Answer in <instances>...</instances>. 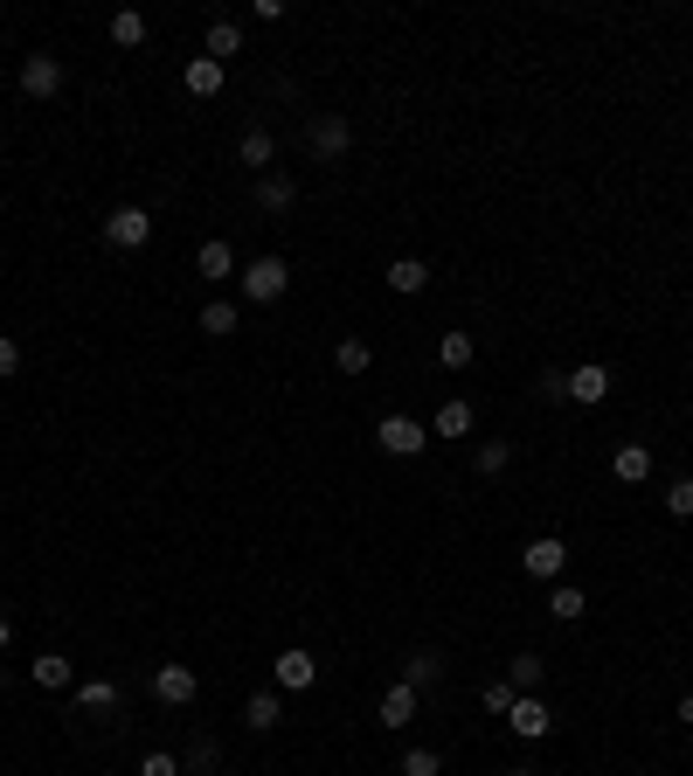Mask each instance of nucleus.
<instances>
[{
  "instance_id": "obj_1",
  "label": "nucleus",
  "mask_w": 693,
  "mask_h": 776,
  "mask_svg": "<svg viewBox=\"0 0 693 776\" xmlns=\"http://www.w3.org/2000/svg\"><path fill=\"white\" fill-rule=\"evenodd\" d=\"M285 292H292V263L285 257H250L243 263V298H250V306H277Z\"/></svg>"
},
{
  "instance_id": "obj_2",
  "label": "nucleus",
  "mask_w": 693,
  "mask_h": 776,
  "mask_svg": "<svg viewBox=\"0 0 693 776\" xmlns=\"http://www.w3.org/2000/svg\"><path fill=\"white\" fill-rule=\"evenodd\" d=\"M104 243H111V250H146V243H153V215L133 208V201L111 208V215H104Z\"/></svg>"
},
{
  "instance_id": "obj_3",
  "label": "nucleus",
  "mask_w": 693,
  "mask_h": 776,
  "mask_svg": "<svg viewBox=\"0 0 693 776\" xmlns=\"http://www.w3.org/2000/svg\"><path fill=\"white\" fill-rule=\"evenodd\" d=\"M347 146H354V125L341 119V111H320V119L306 125V153L312 160H341Z\"/></svg>"
},
{
  "instance_id": "obj_4",
  "label": "nucleus",
  "mask_w": 693,
  "mask_h": 776,
  "mask_svg": "<svg viewBox=\"0 0 693 776\" xmlns=\"http://www.w3.org/2000/svg\"><path fill=\"white\" fill-rule=\"evenodd\" d=\"M374 444H382L388 458H417V451L430 444V430L417 423V416H382V423H374Z\"/></svg>"
},
{
  "instance_id": "obj_5",
  "label": "nucleus",
  "mask_w": 693,
  "mask_h": 776,
  "mask_svg": "<svg viewBox=\"0 0 693 776\" xmlns=\"http://www.w3.org/2000/svg\"><path fill=\"white\" fill-rule=\"evenodd\" d=\"M520 569L541 576V582H561V569H569V541H561V534H534L528 555H520Z\"/></svg>"
},
{
  "instance_id": "obj_6",
  "label": "nucleus",
  "mask_w": 693,
  "mask_h": 776,
  "mask_svg": "<svg viewBox=\"0 0 693 776\" xmlns=\"http://www.w3.org/2000/svg\"><path fill=\"white\" fill-rule=\"evenodd\" d=\"M195 693H201L195 666H153V700L160 707H195Z\"/></svg>"
},
{
  "instance_id": "obj_7",
  "label": "nucleus",
  "mask_w": 693,
  "mask_h": 776,
  "mask_svg": "<svg viewBox=\"0 0 693 776\" xmlns=\"http://www.w3.org/2000/svg\"><path fill=\"white\" fill-rule=\"evenodd\" d=\"M271 679H277V693H306L312 679H320V658L292 645V652H277V658H271Z\"/></svg>"
},
{
  "instance_id": "obj_8",
  "label": "nucleus",
  "mask_w": 693,
  "mask_h": 776,
  "mask_svg": "<svg viewBox=\"0 0 693 776\" xmlns=\"http://www.w3.org/2000/svg\"><path fill=\"white\" fill-rule=\"evenodd\" d=\"M417 707H423V693L417 687H409V679H396V687H388L382 693V707H374V722H382V728H409V722H417Z\"/></svg>"
},
{
  "instance_id": "obj_9",
  "label": "nucleus",
  "mask_w": 693,
  "mask_h": 776,
  "mask_svg": "<svg viewBox=\"0 0 693 776\" xmlns=\"http://www.w3.org/2000/svg\"><path fill=\"white\" fill-rule=\"evenodd\" d=\"M507 728L520 735V742H541V735H548V728H555V714H548V707H541V700H534V693H513V707H507Z\"/></svg>"
},
{
  "instance_id": "obj_10",
  "label": "nucleus",
  "mask_w": 693,
  "mask_h": 776,
  "mask_svg": "<svg viewBox=\"0 0 693 776\" xmlns=\"http://www.w3.org/2000/svg\"><path fill=\"white\" fill-rule=\"evenodd\" d=\"M22 90L35 104L55 98V90H63V63H55V56H22Z\"/></svg>"
},
{
  "instance_id": "obj_11",
  "label": "nucleus",
  "mask_w": 693,
  "mask_h": 776,
  "mask_svg": "<svg viewBox=\"0 0 693 776\" xmlns=\"http://www.w3.org/2000/svg\"><path fill=\"white\" fill-rule=\"evenodd\" d=\"M472 423H479V409L465 403V395H451L437 416H430V438H444V444H458V438H472Z\"/></svg>"
},
{
  "instance_id": "obj_12",
  "label": "nucleus",
  "mask_w": 693,
  "mask_h": 776,
  "mask_svg": "<svg viewBox=\"0 0 693 776\" xmlns=\"http://www.w3.org/2000/svg\"><path fill=\"white\" fill-rule=\"evenodd\" d=\"M604 395H610V368L583 361V368L569 374V403H576V409H596V403H604Z\"/></svg>"
},
{
  "instance_id": "obj_13",
  "label": "nucleus",
  "mask_w": 693,
  "mask_h": 776,
  "mask_svg": "<svg viewBox=\"0 0 693 776\" xmlns=\"http://www.w3.org/2000/svg\"><path fill=\"white\" fill-rule=\"evenodd\" d=\"M610 479H617V485H645V479H652V451H645V444H617V451H610Z\"/></svg>"
},
{
  "instance_id": "obj_14",
  "label": "nucleus",
  "mask_w": 693,
  "mask_h": 776,
  "mask_svg": "<svg viewBox=\"0 0 693 776\" xmlns=\"http://www.w3.org/2000/svg\"><path fill=\"white\" fill-rule=\"evenodd\" d=\"M277 722H285V700H277V687H271V693H250V700H243V728H250V735H271Z\"/></svg>"
},
{
  "instance_id": "obj_15",
  "label": "nucleus",
  "mask_w": 693,
  "mask_h": 776,
  "mask_svg": "<svg viewBox=\"0 0 693 776\" xmlns=\"http://www.w3.org/2000/svg\"><path fill=\"white\" fill-rule=\"evenodd\" d=\"M292 201H298V181L292 174H257V208H264V215H285Z\"/></svg>"
},
{
  "instance_id": "obj_16",
  "label": "nucleus",
  "mask_w": 693,
  "mask_h": 776,
  "mask_svg": "<svg viewBox=\"0 0 693 776\" xmlns=\"http://www.w3.org/2000/svg\"><path fill=\"white\" fill-rule=\"evenodd\" d=\"M236 160H243V167H257V174H271V160H277V139H271L264 125H250V132L236 139Z\"/></svg>"
},
{
  "instance_id": "obj_17",
  "label": "nucleus",
  "mask_w": 693,
  "mask_h": 776,
  "mask_svg": "<svg viewBox=\"0 0 693 776\" xmlns=\"http://www.w3.org/2000/svg\"><path fill=\"white\" fill-rule=\"evenodd\" d=\"M222 77H230V70H222V63H209V56H195V63L181 70L187 98H215V90H222Z\"/></svg>"
},
{
  "instance_id": "obj_18",
  "label": "nucleus",
  "mask_w": 693,
  "mask_h": 776,
  "mask_svg": "<svg viewBox=\"0 0 693 776\" xmlns=\"http://www.w3.org/2000/svg\"><path fill=\"white\" fill-rule=\"evenodd\" d=\"M236 56H243V28L230 22V14H222V22H209V63H222V70H230Z\"/></svg>"
},
{
  "instance_id": "obj_19",
  "label": "nucleus",
  "mask_w": 693,
  "mask_h": 776,
  "mask_svg": "<svg viewBox=\"0 0 693 776\" xmlns=\"http://www.w3.org/2000/svg\"><path fill=\"white\" fill-rule=\"evenodd\" d=\"M423 285H430V263H423V257H396V263H388V292L417 298Z\"/></svg>"
},
{
  "instance_id": "obj_20",
  "label": "nucleus",
  "mask_w": 693,
  "mask_h": 776,
  "mask_svg": "<svg viewBox=\"0 0 693 776\" xmlns=\"http://www.w3.org/2000/svg\"><path fill=\"white\" fill-rule=\"evenodd\" d=\"M583 611H590V596L576 590V582H555V590H548V617H555V624H576Z\"/></svg>"
},
{
  "instance_id": "obj_21",
  "label": "nucleus",
  "mask_w": 693,
  "mask_h": 776,
  "mask_svg": "<svg viewBox=\"0 0 693 776\" xmlns=\"http://www.w3.org/2000/svg\"><path fill=\"white\" fill-rule=\"evenodd\" d=\"M541 679H548V658H541V652H520L513 666H507V687H513V693H534Z\"/></svg>"
},
{
  "instance_id": "obj_22",
  "label": "nucleus",
  "mask_w": 693,
  "mask_h": 776,
  "mask_svg": "<svg viewBox=\"0 0 693 776\" xmlns=\"http://www.w3.org/2000/svg\"><path fill=\"white\" fill-rule=\"evenodd\" d=\"M195 271H201V278H236V250H230V243H201V250H195Z\"/></svg>"
},
{
  "instance_id": "obj_23",
  "label": "nucleus",
  "mask_w": 693,
  "mask_h": 776,
  "mask_svg": "<svg viewBox=\"0 0 693 776\" xmlns=\"http://www.w3.org/2000/svg\"><path fill=\"white\" fill-rule=\"evenodd\" d=\"M333 368H341V374H368L374 368V347H368V340H341V347H333Z\"/></svg>"
},
{
  "instance_id": "obj_24",
  "label": "nucleus",
  "mask_w": 693,
  "mask_h": 776,
  "mask_svg": "<svg viewBox=\"0 0 693 776\" xmlns=\"http://www.w3.org/2000/svg\"><path fill=\"white\" fill-rule=\"evenodd\" d=\"M111 42H119V49H139V42H146V14H139V8H119V14H111Z\"/></svg>"
},
{
  "instance_id": "obj_25",
  "label": "nucleus",
  "mask_w": 693,
  "mask_h": 776,
  "mask_svg": "<svg viewBox=\"0 0 693 776\" xmlns=\"http://www.w3.org/2000/svg\"><path fill=\"white\" fill-rule=\"evenodd\" d=\"M28 673H35V687H49V693H63V687H70V658H63V652H42Z\"/></svg>"
},
{
  "instance_id": "obj_26",
  "label": "nucleus",
  "mask_w": 693,
  "mask_h": 776,
  "mask_svg": "<svg viewBox=\"0 0 693 776\" xmlns=\"http://www.w3.org/2000/svg\"><path fill=\"white\" fill-rule=\"evenodd\" d=\"M403 679H409V687H437V679H444V658L437 652H409V666H403Z\"/></svg>"
},
{
  "instance_id": "obj_27",
  "label": "nucleus",
  "mask_w": 693,
  "mask_h": 776,
  "mask_svg": "<svg viewBox=\"0 0 693 776\" xmlns=\"http://www.w3.org/2000/svg\"><path fill=\"white\" fill-rule=\"evenodd\" d=\"M472 354H479L472 333H444V340H437V361H444V368H472Z\"/></svg>"
},
{
  "instance_id": "obj_28",
  "label": "nucleus",
  "mask_w": 693,
  "mask_h": 776,
  "mask_svg": "<svg viewBox=\"0 0 693 776\" xmlns=\"http://www.w3.org/2000/svg\"><path fill=\"white\" fill-rule=\"evenodd\" d=\"M77 707H84V714L119 707V687H111V679H84V687H77Z\"/></svg>"
},
{
  "instance_id": "obj_29",
  "label": "nucleus",
  "mask_w": 693,
  "mask_h": 776,
  "mask_svg": "<svg viewBox=\"0 0 693 776\" xmlns=\"http://www.w3.org/2000/svg\"><path fill=\"white\" fill-rule=\"evenodd\" d=\"M201 333H236V306H230V298H209V306H201Z\"/></svg>"
},
{
  "instance_id": "obj_30",
  "label": "nucleus",
  "mask_w": 693,
  "mask_h": 776,
  "mask_svg": "<svg viewBox=\"0 0 693 776\" xmlns=\"http://www.w3.org/2000/svg\"><path fill=\"white\" fill-rule=\"evenodd\" d=\"M215 763H222V749L215 742H195V749L181 755V776H215Z\"/></svg>"
},
{
  "instance_id": "obj_31",
  "label": "nucleus",
  "mask_w": 693,
  "mask_h": 776,
  "mask_svg": "<svg viewBox=\"0 0 693 776\" xmlns=\"http://www.w3.org/2000/svg\"><path fill=\"white\" fill-rule=\"evenodd\" d=\"M507 465H513V444H507V438L479 444V471H485V479H499V471H507Z\"/></svg>"
},
{
  "instance_id": "obj_32",
  "label": "nucleus",
  "mask_w": 693,
  "mask_h": 776,
  "mask_svg": "<svg viewBox=\"0 0 693 776\" xmlns=\"http://www.w3.org/2000/svg\"><path fill=\"white\" fill-rule=\"evenodd\" d=\"M666 514L672 520H693V479H672L666 485Z\"/></svg>"
},
{
  "instance_id": "obj_33",
  "label": "nucleus",
  "mask_w": 693,
  "mask_h": 776,
  "mask_svg": "<svg viewBox=\"0 0 693 776\" xmlns=\"http://www.w3.org/2000/svg\"><path fill=\"white\" fill-rule=\"evenodd\" d=\"M403 776H444L437 749H409V755H403Z\"/></svg>"
},
{
  "instance_id": "obj_34",
  "label": "nucleus",
  "mask_w": 693,
  "mask_h": 776,
  "mask_svg": "<svg viewBox=\"0 0 693 776\" xmlns=\"http://www.w3.org/2000/svg\"><path fill=\"white\" fill-rule=\"evenodd\" d=\"M139 776H181V755H166V749H153V755H146V763H139Z\"/></svg>"
},
{
  "instance_id": "obj_35",
  "label": "nucleus",
  "mask_w": 693,
  "mask_h": 776,
  "mask_svg": "<svg viewBox=\"0 0 693 776\" xmlns=\"http://www.w3.org/2000/svg\"><path fill=\"white\" fill-rule=\"evenodd\" d=\"M479 700H485V714H507V707H513V687H507V679H493Z\"/></svg>"
},
{
  "instance_id": "obj_36",
  "label": "nucleus",
  "mask_w": 693,
  "mask_h": 776,
  "mask_svg": "<svg viewBox=\"0 0 693 776\" xmlns=\"http://www.w3.org/2000/svg\"><path fill=\"white\" fill-rule=\"evenodd\" d=\"M541 403H569V374H555V368L541 374Z\"/></svg>"
},
{
  "instance_id": "obj_37",
  "label": "nucleus",
  "mask_w": 693,
  "mask_h": 776,
  "mask_svg": "<svg viewBox=\"0 0 693 776\" xmlns=\"http://www.w3.org/2000/svg\"><path fill=\"white\" fill-rule=\"evenodd\" d=\"M14 368H22V340L0 333V374H14Z\"/></svg>"
},
{
  "instance_id": "obj_38",
  "label": "nucleus",
  "mask_w": 693,
  "mask_h": 776,
  "mask_svg": "<svg viewBox=\"0 0 693 776\" xmlns=\"http://www.w3.org/2000/svg\"><path fill=\"white\" fill-rule=\"evenodd\" d=\"M14 645V617H0V652H8Z\"/></svg>"
},
{
  "instance_id": "obj_39",
  "label": "nucleus",
  "mask_w": 693,
  "mask_h": 776,
  "mask_svg": "<svg viewBox=\"0 0 693 776\" xmlns=\"http://www.w3.org/2000/svg\"><path fill=\"white\" fill-rule=\"evenodd\" d=\"M680 722H686V728H693V693H686V700H680Z\"/></svg>"
},
{
  "instance_id": "obj_40",
  "label": "nucleus",
  "mask_w": 693,
  "mask_h": 776,
  "mask_svg": "<svg viewBox=\"0 0 693 776\" xmlns=\"http://www.w3.org/2000/svg\"><path fill=\"white\" fill-rule=\"evenodd\" d=\"M513 776H541V769H513Z\"/></svg>"
},
{
  "instance_id": "obj_41",
  "label": "nucleus",
  "mask_w": 693,
  "mask_h": 776,
  "mask_svg": "<svg viewBox=\"0 0 693 776\" xmlns=\"http://www.w3.org/2000/svg\"><path fill=\"white\" fill-rule=\"evenodd\" d=\"M0 35H8V28H0Z\"/></svg>"
}]
</instances>
